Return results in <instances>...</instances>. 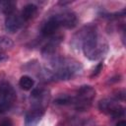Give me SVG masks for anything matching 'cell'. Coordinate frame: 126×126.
<instances>
[{"instance_id":"11","label":"cell","mask_w":126,"mask_h":126,"mask_svg":"<svg viewBox=\"0 0 126 126\" xmlns=\"http://www.w3.org/2000/svg\"><path fill=\"white\" fill-rule=\"evenodd\" d=\"M48 97H49V92L44 88L38 87L32 89L31 94V98L32 100V103H36V104L45 105L46 102L48 101Z\"/></svg>"},{"instance_id":"17","label":"cell","mask_w":126,"mask_h":126,"mask_svg":"<svg viewBox=\"0 0 126 126\" xmlns=\"http://www.w3.org/2000/svg\"><path fill=\"white\" fill-rule=\"evenodd\" d=\"M0 126H13V121L10 118H5L0 121Z\"/></svg>"},{"instance_id":"2","label":"cell","mask_w":126,"mask_h":126,"mask_svg":"<svg viewBox=\"0 0 126 126\" xmlns=\"http://www.w3.org/2000/svg\"><path fill=\"white\" fill-rule=\"evenodd\" d=\"M83 65L71 57H52L39 71L38 76L45 82L67 81L78 76Z\"/></svg>"},{"instance_id":"16","label":"cell","mask_w":126,"mask_h":126,"mask_svg":"<svg viewBox=\"0 0 126 126\" xmlns=\"http://www.w3.org/2000/svg\"><path fill=\"white\" fill-rule=\"evenodd\" d=\"M102 66H103L102 62L98 63V64L96 65V67L94 68V72H93V74H92V77H95V76H97V75L100 73V71L102 70Z\"/></svg>"},{"instance_id":"7","label":"cell","mask_w":126,"mask_h":126,"mask_svg":"<svg viewBox=\"0 0 126 126\" xmlns=\"http://www.w3.org/2000/svg\"><path fill=\"white\" fill-rule=\"evenodd\" d=\"M57 21L59 22L61 28L66 29H73L78 24V17L77 15L70 10H63L61 12H58L54 14Z\"/></svg>"},{"instance_id":"13","label":"cell","mask_w":126,"mask_h":126,"mask_svg":"<svg viewBox=\"0 0 126 126\" xmlns=\"http://www.w3.org/2000/svg\"><path fill=\"white\" fill-rule=\"evenodd\" d=\"M19 86L24 91H30V90H32V88L34 86V81L32 77H30L28 75H24L19 80Z\"/></svg>"},{"instance_id":"12","label":"cell","mask_w":126,"mask_h":126,"mask_svg":"<svg viewBox=\"0 0 126 126\" xmlns=\"http://www.w3.org/2000/svg\"><path fill=\"white\" fill-rule=\"evenodd\" d=\"M37 10H38V8H37L36 5H34L32 3H30V4H27L26 6H24V8L22 9L20 14H21L23 20L25 22H28L36 15Z\"/></svg>"},{"instance_id":"10","label":"cell","mask_w":126,"mask_h":126,"mask_svg":"<svg viewBox=\"0 0 126 126\" xmlns=\"http://www.w3.org/2000/svg\"><path fill=\"white\" fill-rule=\"evenodd\" d=\"M48 41L44 44V46L41 48V53L43 56H50L52 55L56 48L58 47V45L60 44V42L62 41L63 39V36L62 35H53L51 37H48Z\"/></svg>"},{"instance_id":"15","label":"cell","mask_w":126,"mask_h":126,"mask_svg":"<svg viewBox=\"0 0 126 126\" xmlns=\"http://www.w3.org/2000/svg\"><path fill=\"white\" fill-rule=\"evenodd\" d=\"M13 46V41L10 37L0 34V53H4L5 50Z\"/></svg>"},{"instance_id":"4","label":"cell","mask_w":126,"mask_h":126,"mask_svg":"<svg viewBox=\"0 0 126 126\" xmlns=\"http://www.w3.org/2000/svg\"><path fill=\"white\" fill-rule=\"evenodd\" d=\"M17 98V94L13 86L7 82H0V114H3L10 110L14 105Z\"/></svg>"},{"instance_id":"6","label":"cell","mask_w":126,"mask_h":126,"mask_svg":"<svg viewBox=\"0 0 126 126\" xmlns=\"http://www.w3.org/2000/svg\"><path fill=\"white\" fill-rule=\"evenodd\" d=\"M45 113V105L32 103L25 115V126H37Z\"/></svg>"},{"instance_id":"9","label":"cell","mask_w":126,"mask_h":126,"mask_svg":"<svg viewBox=\"0 0 126 126\" xmlns=\"http://www.w3.org/2000/svg\"><path fill=\"white\" fill-rule=\"evenodd\" d=\"M60 28H61V26H60L59 22L57 21L56 17L54 15H52L42 23L39 32L43 37H51L56 34V32H58V30Z\"/></svg>"},{"instance_id":"8","label":"cell","mask_w":126,"mask_h":126,"mask_svg":"<svg viewBox=\"0 0 126 126\" xmlns=\"http://www.w3.org/2000/svg\"><path fill=\"white\" fill-rule=\"evenodd\" d=\"M25 21L23 20L20 13H17L16 11L7 15L5 19V30L10 32L14 33L17 32L19 30L22 29V27L25 25Z\"/></svg>"},{"instance_id":"5","label":"cell","mask_w":126,"mask_h":126,"mask_svg":"<svg viewBox=\"0 0 126 126\" xmlns=\"http://www.w3.org/2000/svg\"><path fill=\"white\" fill-rule=\"evenodd\" d=\"M98 109L112 118H120L125 115V107L119 104L118 100L114 97L100 99L98 102Z\"/></svg>"},{"instance_id":"19","label":"cell","mask_w":126,"mask_h":126,"mask_svg":"<svg viewBox=\"0 0 126 126\" xmlns=\"http://www.w3.org/2000/svg\"><path fill=\"white\" fill-rule=\"evenodd\" d=\"M116 126H126V121L125 120H119L117 122Z\"/></svg>"},{"instance_id":"14","label":"cell","mask_w":126,"mask_h":126,"mask_svg":"<svg viewBox=\"0 0 126 126\" xmlns=\"http://www.w3.org/2000/svg\"><path fill=\"white\" fill-rule=\"evenodd\" d=\"M16 3L14 1H0V11L3 12L6 16L16 11Z\"/></svg>"},{"instance_id":"1","label":"cell","mask_w":126,"mask_h":126,"mask_svg":"<svg viewBox=\"0 0 126 126\" xmlns=\"http://www.w3.org/2000/svg\"><path fill=\"white\" fill-rule=\"evenodd\" d=\"M75 49H81L90 60H97L104 56L108 50L106 40L99 34L95 25L89 24L78 31L71 39Z\"/></svg>"},{"instance_id":"18","label":"cell","mask_w":126,"mask_h":126,"mask_svg":"<svg viewBox=\"0 0 126 126\" xmlns=\"http://www.w3.org/2000/svg\"><path fill=\"white\" fill-rule=\"evenodd\" d=\"M7 58L8 57H7V55L5 53H0V63L5 61V60H7Z\"/></svg>"},{"instance_id":"3","label":"cell","mask_w":126,"mask_h":126,"mask_svg":"<svg viewBox=\"0 0 126 126\" xmlns=\"http://www.w3.org/2000/svg\"><path fill=\"white\" fill-rule=\"evenodd\" d=\"M95 97V90L90 85L81 86L75 95H71V104L77 110L84 111L90 108Z\"/></svg>"}]
</instances>
